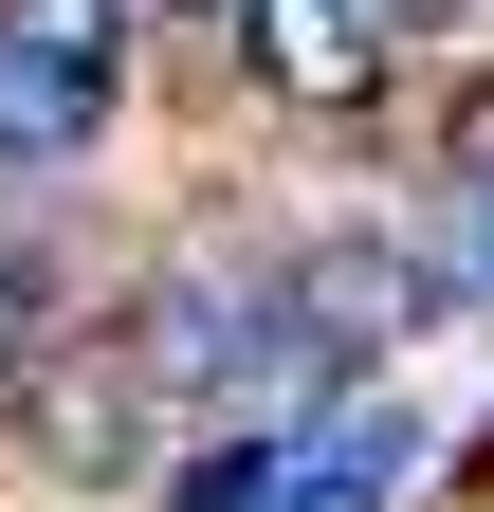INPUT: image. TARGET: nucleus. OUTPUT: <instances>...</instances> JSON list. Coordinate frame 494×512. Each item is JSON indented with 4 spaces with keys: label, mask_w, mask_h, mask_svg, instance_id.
<instances>
[{
    "label": "nucleus",
    "mask_w": 494,
    "mask_h": 512,
    "mask_svg": "<svg viewBox=\"0 0 494 512\" xmlns=\"http://www.w3.org/2000/svg\"><path fill=\"white\" fill-rule=\"evenodd\" d=\"M19 439H37V476H74V494H129L147 476V439H165V384L129 330H74V348H19Z\"/></svg>",
    "instance_id": "1"
},
{
    "label": "nucleus",
    "mask_w": 494,
    "mask_h": 512,
    "mask_svg": "<svg viewBox=\"0 0 494 512\" xmlns=\"http://www.w3.org/2000/svg\"><path fill=\"white\" fill-rule=\"evenodd\" d=\"M458 183H476V202H494V110H476V128H458Z\"/></svg>",
    "instance_id": "7"
},
{
    "label": "nucleus",
    "mask_w": 494,
    "mask_h": 512,
    "mask_svg": "<svg viewBox=\"0 0 494 512\" xmlns=\"http://www.w3.org/2000/svg\"><path fill=\"white\" fill-rule=\"evenodd\" d=\"M476 311H494V256H476Z\"/></svg>",
    "instance_id": "8"
},
{
    "label": "nucleus",
    "mask_w": 494,
    "mask_h": 512,
    "mask_svg": "<svg viewBox=\"0 0 494 512\" xmlns=\"http://www.w3.org/2000/svg\"><path fill=\"white\" fill-rule=\"evenodd\" d=\"M0 37H19V55H55V74H129V0H0Z\"/></svg>",
    "instance_id": "4"
},
{
    "label": "nucleus",
    "mask_w": 494,
    "mask_h": 512,
    "mask_svg": "<svg viewBox=\"0 0 494 512\" xmlns=\"http://www.w3.org/2000/svg\"><path fill=\"white\" fill-rule=\"evenodd\" d=\"M19 348H37V293H19V256H0V384H19Z\"/></svg>",
    "instance_id": "5"
},
{
    "label": "nucleus",
    "mask_w": 494,
    "mask_h": 512,
    "mask_svg": "<svg viewBox=\"0 0 494 512\" xmlns=\"http://www.w3.org/2000/svg\"><path fill=\"white\" fill-rule=\"evenodd\" d=\"M220 19H238V55H257V92L312 110V128H348L366 92H385V19H366V0H220Z\"/></svg>",
    "instance_id": "2"
},
{
    "label": "nucleus",
    "mask_w": 494,
    "mask_h": 512,
    "mask_svg": "<svg viewBox=\"0 0 494 512\" xmlns=\"http://www.w3.org/2000/svg\"><path fill=\"white\" fill-rule=\"evenodd\" d=\"M366 19H385V37H440V19H476V0H366Z\"/></svg>",
    "instance_id": "6"
},
{
    "label": "nucleus",
    "mask_w": 494,
    "mask_h": 512,
    "mask_svg": "<svg viewBox=\"0 0 494 512\" xmlns=\"http://www.w3.org/2000/svg\"><path fill=\"white\" fill-rule=\"evenodd\" d=\"M92 74H55V55H19V37H0V165H74L92 147Z\"/></svg>",
    "instance_id": "3"
}]
</instances>
